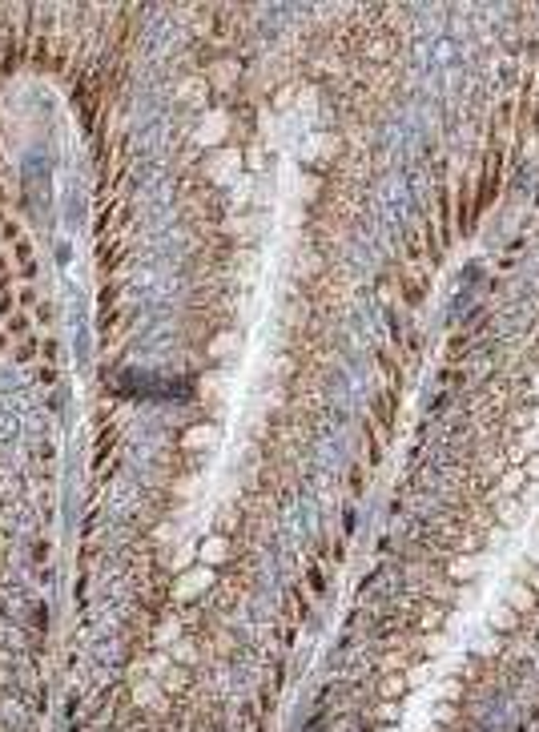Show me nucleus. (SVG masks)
Returning a JSON list of instances; mask_svg holds the SVG:
<instances>
[{
	"mask_svg": "<svg viewBox=\"0 0 539 732\" xmlns=\"http://www.w3.org/2000/svg\"><path fill=\"white\" fill-rule=\"evenodd\" d=\"M503 604H508V608H516L519 615H532L539 608V596L524 584V580H511L508 592H503Z\"/></svg>",
	"mask_w": 539,
	"mask_h": 732,
	"instance_id": "f03ea898",
	"label": "nucleus"
},
{
	"mask_svg": "<svg viewBox=\"0 0 539 732\" xmlns=\"http://www.w3.org/2000/svg\"><path fill=\"white\" fill-rule=\"evenodd\" d=\"M503 423H508V431H527L535 423V411H532V406H508Z\"/></svg>",
	"mask_w": 539,
	"mask_h": 732,
	"instance_id": "423d86ee",
	"label": "nucleus"
},
{
	"mask_svg": "<svg viewBox=\"0 0 539 732\" xmlns=\"http://www.w3.org/2000/svg\"><path fill=\"white\" fill-rule=\"evenodd\" d=\"M491 511H495V523H500V527H516V523L524 519V503H519L516 495H503V499H495V507H491Z\"/></svg>",
	"mask_w": 539,
	"mask_h": 732,
	"instance_id": "7ed1b4c3",
	"label": "nucleus"
},
{
	"mask_svg": "<svg viewBox=\"0 0 539 732\" xmlns=\"http://www.w3.org/2000/svg\"><path fill=\"white\" fill-rule=\"evenodd\" d=\"M403 693H406V676L403 672H387L383 684H378V696H383V701H395V696H403Z\"/></svg>",
	"mask_w": 539,
	"mask_h": 732,
	"instance_id": "0eeeda50",
	"label": "nucleus"
},
{
	"mask_svg": "<svg viewBox=\"0 0 539 732\" xmlns=\"http://www.w3.org/2000/svg\"><path fill=\"white\" fill-rule=\"evenodd\" d=\"M524 484H527V475L519 467H511V471H503V475H500V487H495V491H500V499H503V495H516Z\"/></svg>",
	"mask_w": 539,
	"mask_h": 732,
	"instance_id": "6e6552de",
	"label": "nucleus"
},
{
	"mask_svg": "<svg viewBox=\"0 0 539 732\" xmlns=\"http://www.w3.org/2000/svg\"><path fill=\"white\" fill-rule=\"evenodd\" d=\"M375 717H378V720H399V704H395V701H383V704L375 709Z\"/></svg>",
	"mask_w": 539,
	"mask_h": 732,
	"instance_id": "9d476101",
	"label": "nucleus"
},
{
	"mask_svg": "<svg viewBox=\"0 0 539 732\" xmlns=\"http://www.w3.org/2000/svg\"><path fill=\"white\" fill-rule=\"evenodd\" d=\"M443 576L451 584H475L479 580V560L475 555H447L443 560Z\"/></svg>",
	"mask_w": 539,
	"mask_h": 732,
	"instance_id": "f257e3e1",
	"label": "nucleus"
},
{
	"mask_svg": "<svg viewBox=\"0 0 539 732\" xmlns=\"http://www.w3.org/2000/svg\"><path fill=\"white\" fill-rule=\"evenodd\" d=\"M439 696H443L447 704H467V701H471V688L463 684L459 676H447V680H443V688H439Z\"/></svg>",
	"mask_w": 539,
	"mask_h": 732,
	"instance_id": "39448f33",
	"label": "nucleus"
},
{
	"mask_svg": "<svg viewBox=\"0 0 539 732\" xmlns=\"http://www.w3.org/2000/svg\"><path fill=\"white\" fill-rule=\"evenodd\" d=\"M524 475L532 479V484H539V455H535V459H532V463H527V467H524Z\"/></svg>",
	"mask_w": 539,
	"mask_h": 732,
	"instance_id": "9b49d317",
	"label": "nucleus"
},
{
	"mask_svg": "<svg viewBox=\"0 0 539 732\" xmlns=\"http://www.w3.org/2000/svg\"><path fill=\"white\" fill-rule=\"evenodd\" d=\"M491 628H495V636H516L519 632V612L508 608V604H495L491 608Z\"/></svg>",
	"mask_w": 539,
	"mask_h": 732,
	"instance_id": "20e7f679",
	"label": "nucleus"
},
{
	"mask_svg": "<svg viewBox=\"0 0 539 732\" xmlns=\"http://www.w3.org/2000/svg\"><path fill=\"white\" fill-rule=\"evenodd\" d=\"M516 576L539 596V563H535V560H519V563H516Z\"/></svg>",
	"mask_w": 539,
	"mask_h": 732,
	"instance_id": "1a4fd4ad",
	"label": "nucleus"
},
{
	"mask_svg": "<svg viewBox=\"0 0 539 732\" xmlns=\"http://www.w3.org/2000/svg\"><path fill=\"white\" fill-rule=\"evenodd\" d=\"M535 395H539V382H535Z\"/></svg>",
	"mask_w": 539,
	"mask_h": 732,
	"instance_id": "f8f14e48",
	"label": "nucleus"
}]
</instances>
